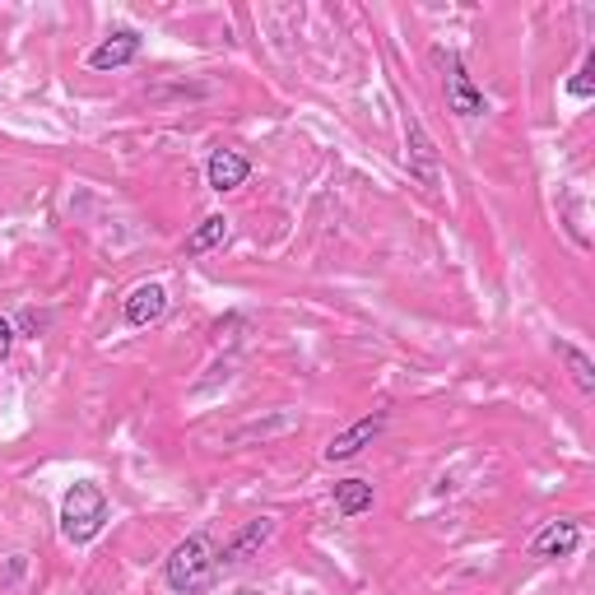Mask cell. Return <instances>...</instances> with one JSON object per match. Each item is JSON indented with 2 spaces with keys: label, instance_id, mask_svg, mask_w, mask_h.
<instances>
[{
  "label": "cell",
  "instance_id": "6da1fadb",
  "mask_svg": "<svg viewBox=\"0 0 595 595\" xmlns=\"http://www.w3.org/2000/svg\"><path fill=\"white\" fill-rule=\"evenodd\" d=\"M219 549H215V539H209L205 531L196 535H186L178 549L168 554V563H163V582L178 591V595H205L209 586L219 582Z\"/></svg>",
  "mask_w": 595,
  "mask_h": 595
},
{
  "label": "cell",
  "instance_id": "7a4b0ae2",
  "mask_svg": "<svg viewBox=\"0 0 595 595\" xmlns=\"http://www.w3.org/2000/svg\"><path fill=\"white\" fill-rule=\"evenodd\" d=\"M112 507H108V494H102V484L94 479H80L65 488L61 498V535L70 539V545H89V539L102 535V526H108Z\"/></svg>",
  "mask_w": 595,
  "mask_h": 595
},
{
  "label": "cell",
  "instance_id": "3957f363",
  "mask_svg": "<svg viewBox=\"0 0 595 595\" xmlns=\"http://www.w3.org/2000/svg\"><path fill=\"white\" fill-rule=\"evenodd\" d=\"M433 61L447 70V75H442V89H447V112H457V117H465V121L484 117V112H488V98H484L479 84L465 75V65H461L457 51H433Z\"/></svg>",
  "mask_w": 595,
  "mask_h": 595
},
{
  "label": "cell",
  "instance_id": "277c9868",
  "mask_svg": "<svg viewBox=\"0 0 595 595\" xmlns=\"http://www.w3.org/2000/svg\"><path fill=\"white\" fill-rule=\"evenodd\" d=\"M405 163H410V178L418 182V186H437V178H442V172H437V145H433V135L424 131V121H418L414 112L405 117Z\"/></svg>",
  "mask_w": 595,
  "mask_h": 595
},
{
  "label": "cell",
  "instance_id": "5b68a950",
  "mask_svg": "<svg viewBox=\"0 0 595 595\" xmlns=\"http://www.w3.org/2000/svg\"><path fill=\"white\" fill-rule=\"evenodd\" d=\"M270 535H275V517H256L247 526H238L229 535V545L219 549V568H242L247 558L260 554V545H270Z\"/></svg>",
  "mask_w": 595,
  "mask_h": 595
},
{
  "label": "cell",
  "instance_id": "8992f818",
  "mask_svg": "<svg viewBox=\"0 0 595 595\" xmlns=\"http://www.w3.org/2000/svg\"><path fill=\"white\" fill-rule=\"evenodd\" d=\"M381 428H387V410H377V414H367V418H359L354 428H344L340 437H330V447H326V461L336 465V461H354L363 447H373L377 437H381Z\"/></svg>",
  "mask_w": 595,
  "mask_h": 595
},
{
  "label": "cell",
  "instance_id": "52a82bcc",
  "mask_svg": "<svg viewBox=\"0 0 595 595\" xmlns=\"http://www.w3.org/2000/svg\"><path fill=\"white\" fill-rule=\"evenodd\" d=\"M139 47H145V38H139L135 28H117L112 38H102L94 51H89V65L94 70H121V65H131L139 57Z\"/></svg>",
  "mask_w": 595,
  "mask_h": 595
},
{
  "label": "cell",
  "instance_id": "ba28073f",
  "mask_svg": "<svg viewBox=\"0 0 595 595\" xmlns=\"http://www.w3.org/2000/svg\"><path fill=\"white\" fill-rule=\"evenodd\" d=\"M247 178H252V163L242 159L238 149H215V154H209V163H205L209 191H219V196H223V191H238Z\"/></svg>",
  "mask_w": 595,
  "mask_h": 595
},
{
  "label": "cell",
  "instance_id": "9c48e42d",
  "mask_svg": "<svg viewBox=\"0 0 595 595\" xmlns=\"http://www.w3.org/2000/svg\"><path fill=\"white\" fill-rule=\"evenodd\" d=\"M168 317V289L163 284H139L131 298H126V326L145 330L154 321Z\"/></svg>",
  "mask_w": 595,
  "mask_h": 595
},
{
  "label": "cell",
  "instance_id": "30bf717a",
  "mask_svg": "<svg viewBox=\"0 0 595 595\" xmlns=\"http://www.w3.org/2000/svg\"><path fill=\"white\" fill-rule=\"evenodd\" d=\"M582 545V526L576 521H549L545 531L531 539V558H568Z\"/></svg>",
  "mask_w": 595,
  "mask_h": 595
},
{
  "label": "cell",
  "instance_id": "8fae6325",
  "mask_svg": "<svg viewBox=\"0 0 595 595\" xmlns=\"http://www.w3.org/2000/svg\"><path fill=\"white\" fill-rule=\"evenodd\" d=\"M223 238H229V219H223V215H205V219L196 223V229L186 233L182 252H186V256H205V252H215Z\"/></svg>",
  "mask_w": 595,
  "mask_h": 595
},
{
  "label": "cell",
  "instance_id": "7c38bea8",
  "mask_svg": "<svg viewBox=\"0 0 595 595\" xmlns=\"http://www.w3.org/2000/svg\"><path fill=\"white\" fill-rule=\"evenodd\" d=\"M554 354L568 363V373H572V381H576V391H582V396H595V363H591L586 349H576V344H568V340H558V344H554Z\"/></svg>",
  "mask_w": 595,
  "mask_h": 595
},
{
  "label": "cell",
  "instance_id": "4fadbf2b",
  "mask_svg": "<svg viewBox=\"0 0 595 595\" xmlns=\"http://www.w3.org/2000/svg\"><path fill=\"white\" fill-rule=\"evenodd\" d=\"M336 512L340 517L373 512V484L367 479H336Z\"/></svg>",
  "mask_w": 595,
  "mask_h": 595
},
{
  "label": "cell",
  "instance_id": "5bb4252c",
  "mask_svg": "<svg viewBox=\"0 0 595 595\" xmlns=\"http://www.w3.org/2000/svg\"><path fill=\"white\" fill-rule=\"evenodd\" d=\"M568 94H572V98H591V94H595V51L582 61V70H576V75L568 80Z\"/></svg>",
  "mask_w": 595,
  "mask_h": 595
},
{
  "label": "cell",
  "instance_id": "9a60e30c",
  "mask_svg": "<svg viewBox=\"0 0 595 595\" xmlns=\"http://www.w3.org/2000/svg\"><path fill=\"white\" fill-rule=\"evenodd\" d=\"M20 326L28 330V336H33V340H38V330H47V326H51V317H47V312H33V307H28V312H24V317H20Z\"/></svg>",
  "mask_w": 595,
  "mask_h": 595
},
{
  "label": "cell",
  "instance_id": "2e32d148",
  "mask_svg": "<svg viewBox=\"0 0 595 595\" xmlns=\"http://www.w3.org/2000/svg\"><path fill=\"white\" fill-rule=\"evenodd\" d=\"M10 349H14V326H10L5 317H0V359H5Z\"/></svg>",
  "mask_w": 595,
  "mask_h": 595
}]
</instances>
